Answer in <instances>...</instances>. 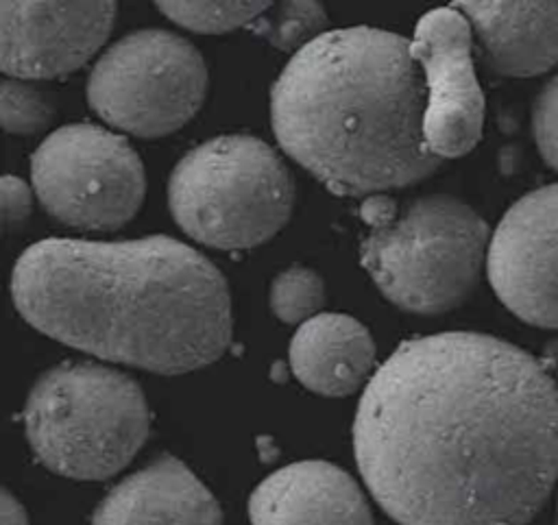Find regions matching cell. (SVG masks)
<instances>
[{"mask_svg":"<svg viewBox=\"0 0 558 525\" xmlns=\"http://www.w3.org/2000/svg\"><path fill=\"white\" fill-rule=\"evenodd\" d=\"M353 447L401 525H527L558 481V386L499 338H414L371 377Z\"/></svg>","mask_w":558,"mask_h":525,"instance_id":"cell-1","label":"cell"},{"mask_svg":"<svg viewBox=\"0 0 558 525\" xmlns=\"http://www.w3.org/2000/svg\"><path fill=\"white\" fill-rule=\"evenodd\" d=\"M11 294L22 318L48 338L153 373L201 368L231 340L225 277L168 235L41 240L15 261Z\"/></svg>","mask_w":558,"mask_h":525,"instance_id":"cell-2","label":"cell"},{"mask_svg":"<svg viewBox=\"0 0 558 525\" xmlns=\"http://www.w3.org/2000/svg\"><path fill=\"white\" fill-rule=\"evenodd\" d=\"M425 109L410 41L366 26L299 48L270 94L281 148L340 196L405 187L442 163L425 142Z\"/></svg>","mask_w":558,"mask_h":525,"instance_id":"cell-3","label":"cell"},{"mask_svg":"<svg viewBox=\"0 0 558 525\" xmlns=\"http://www.w3.org/2000/svg\"><path fill=\"white\" fill-rule=\"evenodd\" d=\"M364 218L362 264L379 292L412 314H442L462 305L488 257V227L451 196H427L392 216L390 203L371 198Z\"/></svg>","mask_w":558,"mask_h":525,"instance_id":"cell-4","label":"cell"},{"mask_svg":"<svg viewBox=\"0 0 558 525\" xmlns=\"http://www.w3.org/2000/svg\"><path fill=\"white\" fill-rule=\"evenodd\" d=\"M24 427L46 468L72 479H105L144 444L148 407L131 377L87 362L61 364L31 388Z\"/></svg>","mask_w":558,"mask_h":525,"instance_id":"cell-5","label":"cell"},{"mask_svg":"<svg viewBox=\"0 0 558 525\" xmlns=\"http://www.w3.org/2000/svg\"><path fill=\"white\" fill-rule=\"evenodd\" d=\"M168 203L196 242L240 251L270 240L290 218L294 187L277 152L251 135H222L172 170Z\"/></svg>","mask_w":558,"mask_h":525,"instance_id":"cell-6","label":"cell"},{"mask_svg":"<svg viewBox=\"0 0 558 525\" xmlns=\"http://www.w3.org/2000/svg\"><path fill=\"white\" fill-rule=\"evenodd\" d=\"M207 68L183 37L146 28L116 41L87 83L92 109L111 126L159 137L181 129L203 105Z\"/></svg>","mask_w":558,"mask_h":525,"instance_id":"cell-7","label":"cell"},{"mask_svg":"<svg viewBox=\"0 0 558 525\" xmlns=\"http://www.w3.org/2000/svg\"><path fill=\"white\" fill-rule=\"evenodd\" d=\"M39 203L63 224L118 229L144 200L146 179L129 142L94 124L50 133L31 157Z\"/></svg>","mask_w":558,"mask_h":525,"instance_id":"cell-8","label":"cell"},{"mask_svg":"<svg viewBox=\"0 0 558 525\" xmlns=\"http://www.w3.org/2000/svg\"><path fill=\"white\" fill-rule=\"evenodd\" d=\"M488 281L523 322L558 329V183L521 196L488 244Z\"/></svg>","mask_w":558,"mask_h":525,"instance_id":"cell-9","label":"cell"},{"mask_svg":"<svg viewBox=\"0 0 558 525\" xmlns=\"http://www.w3.org/2000/svg\"><path fill=\"white\" fill-rule=\"evenodd\" d=\"M471 24L456 7L425 13L410 41L425 87V142L440 157L466 155L482 137L484 94L471 57Z\"/></svg>","mask_w":558,"mask_h":525,"instance_id":"cell-10","label":"cell"},{"mask_svg":"<svg viewBox=\"0 0 558 525\" xmlns=\"http://www.w3.org/2000/svg\"><path fill=\"white\" fill-rule=\"evenodd\" d=\"M113 2H0V65L20 81L63 76L107 39Z\"/></svg>","mask_w":558,"mask_h":525,"instance_id":"cell-11","label":"cell"},{"mask_svg":"<svg viewBox=\"0 0 558 525\" xmlns=\"http://www.w3.org/2000/svg\"><path fill=\"white\" fill-rule=\"evenodd\" d=\"M253 525H373L360 486L329 462H296L251 495Z\"/></svg>","mask_w":558,"mask_h":525,"instance_id":"cell-12","label":"cell"},{"mask_svg":"<svg viewBox=\"0 0 558 525\" xmlns=\"http://www.w3.org/2000/svg\"><path fill=\"white\" fill-rule=\"evenodd\" d=\"M211 492L177 457L161 455L122 479L96 508L92 525H220Z\"/></svg>","mask_w":558,"mask_h":525,"instance_id":"cell-13","label":"cell"},{"mask_svg":"<svg viewBox=\"0 0 558 525\" xmlns=\"http://www.w3.org/2000/svg\"><path fill=\"white\" fill-rule=\"evenodd\" d=\"M471 24L484 65L536 76L558 61V2H453Z\"/></svg>","mask_w":558,"mask_h":525,"instance_id":"cell-14","label":"cell"},{"mask_svg":"<svg viewBox=\"0 0 558 525\" xmlns=\"http://www.w3.org/2000/svg\"><path fill=\"white\" fill-rule=\"evenodd\" d=\"M375 362V344L362 322L347 314H316L290 342V366L296 379L327 396L357 390Z\"/></svg>","mask_w":558,"mask_h":525,"instance_id":"cell-15","label":"cell"},{"mask_svg":"<svg viewBox=\"0 0 558 525\" xmlns=\"http://www.w3.org/2000/svg\"><path fill=\"white\" fill-rule=\"evenodd\" d=\"M157 9L190 30L227 33L253 24L270 9V2H157Z\"/></svg>","mask_w":558,"mask_h":525,"instance_id":"cell-16","label":"cell"},{"mask_svg":"<svg viewBox=\"0 0 558 525\" xmlns=\"http://www.w3.org/2000/svg\"><path fill=\"white\" fill-rule=\"evenodd\" d=\"M323 301V279L305 266H292L279 272L270 285V307L283 322H301L314 318Z\"/></svg>","mask_w":558,"mask_h":525,"instance_id":"cell-17","label":"cell"},{"mask_svg":"<svg viewBox=\"0 0 558 525\" xmlns=\"http://www.w3.org/2000/svg\"><path fill=\"white\" fill-rule=\"evenodd\" d=\"M0 115L9 133L31 135L50 124L54 109L44 89L20 78H9L0 89Z\"/></svg>","mask_w":558,"mask_h":525,"instance_id":"cell-18","label":"cell"},{"mask_svg":"<svg viewBox=\"0 0 558 525\" xmlns=\"http://www.w3.org/2000/svg\"><path fill=\"white\" fill-rule=\"evenodd\" d=\"M325 26V11L318 2H283L275 13L255 28L275 46L290 50L314 41Z\"/></svg>","mask_w":558,"mask_h":525,"instance_id":"cell-19","label":"cell"},{"mask_svg":"<svg viewBox=\"0 0 558 525\" xmlns=\"http://www.w3.org/2000/svg\"><path fill=\"white\" fill-rule=\"evenodd\" d=\"M532 131L538 152L558 172V74L541 89L532 109Z\"/></svg>","mask_w":558,"mask_h":525,"instance_id":"cell-20","label":"cell"},{"mask_svg":"<svg viewBox=\"0 0 558 525\" xmlns=\"http://www.w3.org/2000/svg\"><path fill=\"white\" fill-rule=\"evenodd\" d=\"M0 194H2V224L7 231L13 227H20L31 211V190L28 185L17 179V176H2L0 183Z\"/></svg>","mask_w":558,"mask_h":525,"instance_id":"cell-21","label":"cell"},{"mask_svg":"<svg viewBox=\"0 0 558 525\" xmlns=\"http://www.w3.org/2000/svg\"><path fill=\"white\" fill-rule=\"evenodd\" d=\"M0 518H2V525H28V518H26L20 501L9 490H2Z\"/></svg>","mask_w":558,"mask_h":525,"instance_id":"cell-22","label":"cell"}]
</instances>
